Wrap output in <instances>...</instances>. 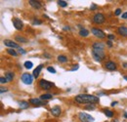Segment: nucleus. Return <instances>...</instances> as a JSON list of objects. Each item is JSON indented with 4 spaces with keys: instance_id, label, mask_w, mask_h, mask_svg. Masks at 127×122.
I'll return each mask as SVG.
<instances>
[{
    "instance_id": "c03bdc74",
    "label": "nucleus",
    "mask_w": 127,
    "mask_h": 122,
    "mask_svg": "<svg viewBox=\"0 0 127 122\" xmlns=\"http://www.w3.org/2000/svg\"><path fill=\"white\" fill-rule=\"evenodd\" d=\"M123 78H124V79H125V80L127 81V76H126V75H124V76H123Z\"/></svg>"
},
{
    "instance_id": "72a5a7b5",
    "label": "nucleus",
    "mask_w": 127,
    "mask_h": 122,
    "mask_svg": "<svg viewBox=\"0 0 127 122\" xmlns=\"http://www.w3.org/2000/svg\"><path fill=\"white\" fill-rule=\"evenodd\" d=\"M7 91H8L7 88H5V87H0V93H1V94H3L4 92H7Z\"/></svg>"
},
{
    "instance_id": "e433bc0d",
    "label": "nucleus",
    "mask_w": 127,
    "mask_h": 122,
    "mask_svg": "<svg viewBox=\"0 0 127 122\" xmlns=\"http://www.w3.org/2000/svg\"><path fill=\"white\" fill-rule=\"evenodd\" d=\"M90 9H91V10H96V9H97V5L92 4V5H91V7H90Z\"/></svg>"
},
{
    "instance_id": "473e14b6",
    "label": "nucleus",
    "mask_w": 127,
    "mask_h": 122,
    "mask_svg": "<svg viewBox=\"0 0 127 122\" xmlns=\"http://www.w3.org/2000/svg\"><path fill=\"white\" fill-rule=\"evenodd\" d=\"M114 14H115L116 16H119L120 14H121V9H120V8L116 9V10H115V13H114Z\"/></svg>"
},
{
    "instance_id": "f3484780",
    "label": "nucleus",
    "mask_w": 127,
    "mask_h": 122,
    "mask_svg": "<svg viewBox=\"0 0 127 122\" xmlns=\"http://www.w3.org/2000/svg\"><path fill=\"white\" fill-rule=\"evenodd\" d=\"M14 77H15V74H14V72H12V71H7V72L5 73V78L7 79L8 82L13 81Z\"/></svg>"
},
{
    "instance_id": "7c9ffc66",
    "label": "nucleus",
    "mask_w": 127,
    "mask_h": 122,
    "mask_svg": "<svg viewBox=\"0 0 127 122\" xmlns=\"http://www.w3.org/2000/svg\"><path fill=\"white\" fill-rule=\"evenodd\" d=\"M18 54H21V55H25V54H26V51H25L23 48H20V49H18Z\"/></svg>"
},
{
    "instance_id": "f704fd0d",
    "label": "nucleus",
    "mask_w": 127,
    "mask_h": 122,
    "mask_svg": "<svg viewBox=\"0 0 127 122\" xmlns=\"http://www.w3.org/2000/svg\"><path fill=\"white\" fill-rule=\"evenodd\" d=\"M78 67H79V65L78 64H76V65H74L71 69H70V71H74V70H76V69H78Z\"/></svg>"
},
{
    "instance_id": "58836bf2",
    "label": "nucleus",
    "mask_w": 127,
    "mask_h": 122,
    "mask_svg": "<svg viewBox=\"0 0 127 122\" xmlns=\"http://www.w3.org/2000/svg\"><path fill=\"white\" fill-rule=\"evenodd\" d=\"M117 105V102H112L111 103V107H114V106H116Z\"/></svg>"
},
{
    "instance_id": "f03ea898",
    "label": "nucleus",
    "mask_w": 127,
    "mask_h": 122,
    "mask_svg": "<svg viewBox=\"0 0 127 122\" xmlns=\"http://www.w3.org/2000/svg\"><path fill=\"white\" fill-rule=\"evenodd\" d=\"M91 53H92V56H93L94 60L97 61H102L105 59V57H106V55H105V53H104V50L92 49Z\"/></svg>"
},
{
    "instance_id": "ddd939ff",
    "label": "nucleus",
    "mask_w": 127,
    "mask_h": 122,
    "mask_svg": "<svg viewBox=\"0 0 127 122\" xmlns=\"http://www.w3.org/2000/svg\"><path fill=\"white\" fill-rule=\"evenodd\" d=\"M29 2H30V4H31V6H32V7H33L34 9H36V10H39V9H41V8H42V6H41V3H40L39 1H35V0H30Z\"/></svg>"
},
{
    "instance_id": "5701e85b",
    "label": "nucleus",
    "mask_w": 127,
    "mask_h": 122,
    "mask_svg": "<svg viewBox=\"0 0 127 122\" xmlns=\"http://www.w3.org/2000/svg\"><path fill=\"white\" fill-rule=\"evenodd\" d=\"M7 53H8L9 55L13 56V57H17V56H18V52H16L15 49H12V48H8V49H7Z\"/></svg>"
},
{
    "instance_id": "6e6552de",
    "label": "nucleus",
    "mask_w": 127,
    "mask_h": 122,
    "mask_svg": "<svg viewBox=\"0 0 127 122\" xmlns=\"http://www.w3.org/2000/svg\"><path fill=\"white\" fill-rule=\"evenodd\" d=\"M3 43H4V45L7 46L8 48H12V49H20L21 47L20 45L15 42V41H12V40H10V39H5L4 41H3Z\"/></svg>"
},
{
    "instance_id": "37998d69",
    "label": "nucleus",
    "mask_w": 127,
    "mask_h": 122,
    "mask_svg": "<svg viewBox=\"0 0 127 122\" xmlns=\"http://www.w3.org/2000/svg\"><path fill=\"white\" fill-rule=\"evenodd\" d=\"M123 115H124V117H125V118H127V112H124V114H123Z\"/></svg>"
},
{
    "instance_id": "a18cd8bd",
    "label": "nucleus",
    "mask_w": 127,
    "mask_h": 122,
    "mask_svg": "<svg viewBox=\"0 0 127 122\" xmlns=\"http://www.w3.org/2000/svg\"><path fill=\"white\" fill-rule=\"evenodd\" d=\"M112 122H119V121H118L117 119H114V120H113V121H112Z\"/></svg>"
},
{
    "instance_id": "a211bd4d",
    "label": "nucleus",
    "mask_w": 127,
    "mask_h": 122,
    "mask_svg": "<svg viewBox=\"0 0 127 122\" xmlns=\"http://www.w3.org/2000/svg\"><path fill=\"white\" fill-rule=\"evenodd\" d=\"M15 40H16L17 42H19V43H27L29 41L26 37L21 36V35H17L16 37H15Z\"/></svg>"
},
{
    "instance_id": "f8f14e48",
    "label": "nucleus",
    "mask_w": 127,
    "mask_h": 122,
    "mask_svg": "<svg viewBox=\"0 0 127 122\" xmlns=\"http://www.w3.org/2000/svg\"><path fill=\"white\" fill-rule=\"evenodd\" d=\"M51 113H52V115L53 116H60L61 115V113H62V109H61V107H59V106H55V107H53L51 108Z\"/></svg>"
},
{
    "instance_id": "c9c22d12",
    "label": "nucleus",
    "mask_w": 127,
    "mask_h": 122,
    "mask_svg": "<svg viewBox=\"0 0 127 122\" xmlns=\"http://www.w3.org/2000/svg\"><path fill=\"white\" fill-rule=\"evenodd\" d=\"M121 18H122L123 20H127V12H125V13H123V14L121 15Z\"/></svg>"
},
{
    "instance_id": "79ce46f5",
    "label": "nucleus",
    "mask_w": 127,
    "mask_h": 122,
    "mask_svg": "<svg viewBox=\"0 0 127 122\" xmlns=\"http://www.w3.org/2000/svg\"><path fill=\"white\" fill-rule=\"evenodd\" d=\"M64 30H69V28H68V27H67V28L65 27V28H64Z\"/></svg>"
},
{
    "instance_id": "412c9836",
    "label": "nucleus",
    "mask_w": 127,
    "mask_h": 122,
    "mask_svg": "<svg viewBox=\"0 0 127 122\" xmlns=\"http://www.w3.org/2000/svg\"><path fill=\"white\" fill-rule=\"evenodd\" d=\"M53 98V95L52 94H42L40 96V99L42 101H45V100H51Z\"/></svg>"
},
{
    "instance_id": "dca6fc26",
    "label": "nucleus",
    "mask_w": 127,
    "mask_h": 122,
    "mask_svg": "<svg viewBox=\"0 0 127 122\" xmlns=\"http://www.w3.org/2000/svg\"><path fill=\"white\" fill-rule=\"evenodd\" d=\"M92 49H98V50H104L105 49V44L102 43V42H95L93 45H92Z\"/></svg>"
},
{
    "instance_id": "9d476101",
    "label": "nucleus",
    "mask_w": 127,
    "mask_h": 122,
    "mask_svg": "<svg viewBox=\"0 0 127 122\" xmlns=\"http://www.w3.org/2000/svg\"><path fill=\"white\" fill-rule=\"evenodd\" d=\"M116 66H117L116 63L112 61H108L106 63H105V67H106L108 70H110V71L115 70V69H116Z\"/></svg>"
},
{
    "instance_id": "1a4fd4ad",
    "label": "nucleus",
    "mask_w": 127,
    "mask_h": 122,
    "mask_svg": "<svg viewBox=\"0 0 127 122\" xmlns=\"http://www.w3.org/2000/svg\"><path fill=\"white\" fill-rule=\"evenodd\" d=\"M13 25H14V28L18 30H23V28H24V24H23V22L19 19V18H14L13 19Z\"/></svg>"
},
{
    "instance_id": "2eb2a0df",
    "label": "nucleus",
    "mask_w": 127,
    "mask_h": 122,
    "mask_svg": "<svg viewBox=\"0 0 127 122\" xmlns=\"http://www.w3.org/2000/svg\"><path fill=\"white\" fill-rule=\"evenodd\" d=\"M117 32L119 35L121 36H124V37H127V28L126 27H119L117 29Z\"/></svg>"
},
{
    "instance_id": "ea45409f",
    "label": "nucleus",
    "mask_w": 127,
    "mask_h": 122,
    "mask_svg": "<svg viewBox=\"0 0 127 122\" xmlns=\"http://www.w3.org/2000/svg\"><path fill=\"white\" fill-rule=\"evenodd\" d=\"M122 66H123L124 68H127V62H124V63L122 64Z\"/></svg>"
},
{
    "instance_id": "aec40b11",
    "label": "nucleus",
    "mask_w": 127,
    "mask_h": 122,
    "mask_svg": "<svg viewBox=\"0 0 127 122\" xmlns=\"http://www.w3.org/2000/svg\"><path fill=\"white\" fill-rule=\"evenodd\" d=\"M79 35L82 36V37H87V36L89 35V30H86V29H84V28H83V29H80Z\"/></svg>"
},
{
    "instance_id": "c756f323",
    "label": "nucleus",
    "mask_w": 127,
    "mask_h": 122,
    "mask_svg": "<svg viewBox=\"0 0 127 122\" xmlns=\"http://www.w3.org/2000/svg\"><path fill=\"white\" fill-rule=\"evenodd\" d=\"M107 37H108V39H109L110 41H112V40H114V39H115V36H114L113 34H109Z\"/></svg>"
},
{
    "instance_id": "a878e982",
    "label": "nucleus",
    "mask_w": 127,
    "mask_h": 122,
    "mask_svg": "<svg viewBox=\"0 0 127 122\" xmlns=\"http://www.w3.org/2000/svg\"><path fill=\"white\" fill-rule=\"evenodd\" d=\"M58 4H59L60 7H63V8L67 6V2H65L64 0H60V1H58Z\"/></svg>"
},
{
    "instance_id": "9b49d317",
    "label": "nucleus",
    "mask_w": 127,
    "mask_h": 122,
    "mask_svg": "<svg viewBox=\"0 0 127 122\" xmlns=\"http://www.w3.org/2000/svg\"><path fill=\"white\" fill-rule=\"evenodd\" d=\"M30 104H32L33 106H36V107H38V106H45L46 105V103L45 102H43L40 98L39 99H31L30 100Z\"/></svg>"
},
{
    "instance_id": "b1692460",
    "label": "nucleus",
    "mask_w": 127,
    "mask_h": 122,
    "mask_svg": "<svg viewBox=\"0 0 127 122\" xmlns=\"http://www.w3.org/2000/svg\"><path fill=\"white\" fill-rule=\"evenodd\" d=\"M24 65H25V67H26L27 69H31L32 66H33V63H32L31 61H25Z\"/></svg>"
},
{
    "instance_id": "f257e3e1",
    "label": "nucleus",
    "mask_w": 127,
    "mask_h": 122,
    "mask_svg": "<svg viewBox=\"0 0 127 122\" xmlns=\"http://www.w3.org/2000/svg\"><path fill=\"white\" fill-rule=\"evenodd\" d=\"M74 101L77 104H92L95 105L97 103H99V97L94 96V95H89V94H80L77 95L74 98Z\"/></svg>"
},
{
    "instance_id": "20e7f679",
    "label": "nucleus",
    "mask_w": 127,
    "mask_h": 122,
    "mask_svg": "<svg viewBox=\"0 0 127 122\" xmlns=\"http://www.w3.org/2000/svg\"><path fill=\"white\" fill-rule=\"evenodd\" d=\"M78 118L81 122H94V117L86 112H79Z\"/></svg>"
},
{
    "instance_id": "bb28decb",
    "label": "nucleus",
    "mask_w": 127,
    "mask_h": 122,
    "mask_svg": "<svg viewBox=\"0 0 127 122\" xmlns=\"http://www.w3.org/2000/svg\"><path fill=\"white\" fill-rule=\"evenodd\" d=\"M47 70L49 71V72L53 73V74H55V73H56V69H55L54 67H52V66H48V67H47Z\"/></svg>"
},
{
    "instance_id": "423d86ee",
    "label": "nucleus",
    "mask_w": 127,
    "mask_h": 122,
    "mask_svg": "<svg viewBox=\"0 0 127 122\" xmlns=\"http://www.w3.org/2000/svg\"><path fill=\"white\" fill-rule=\"evenodd\" d=\"M106 21V17L103 13H96L93 16V22L97 25H101Z\"/></svg>"
},
{
    "instance_id": "4c0bfd02",
    "label": "nucleus",
    "mask_w": 127,
    "mask_h": 122,
    "mask_svg": "<svg viewBox=\"0 0 127 122\" xmlns=\"http://www.w3.org/2000/svg\"><path fill=\"white\" fill-rule=\"evenodd\" d=\"M107 45L109 46L110 48H111V47H112V42L110 41V40H109V41H107Z\"/></svg>"
},
{
    "instance_id": "4be33fe9",
    "label": "nucleus",
    "mask_w": 127,
    "mask_h": 122,
    "mask_svg": "<svg viewBox=\"0 0 127 122\" xmlns=\"http://www.w3.org/2000/svg\"><path fill=\"white\" fill-rule=\"evenodd\" d=\"M57 60L60 61V62H66L67 61V57L64 56V55H59L57 57Z\"/></svg>"
},
{
    "instance_id": "39448f33",
    "label": "nucleus",
    "mask_w": 127,
    "mask_h": 122,
    "mask_svg": "<svg viewBox=\"0 0 127 122\" xmlns=\"http://www.w3.org/2000/svg\"><path fill=\"white\" fill-rule=\"evenodd\" d=\"M33 75H32L31 73H28V72H26V73H24L22 77H21V80H22V82L24 83V84H26V85H31L32 84V82H33Z\"/></svg>"
},
{
    "instance_id": "7ed1b4c3",
    "label": "nucleus",
    "mask_w": 127,
    "mask_h": 122,
    "mask_svg": "<svg viewBox=\"0 0 127 122\" xmlns=\"http://www.w3.org/2000/svg\"><path fill=\"white\" fill-rule=\"evenodd\" d=\"M38 85H39V87H40L41 89H43V90H50V89H52V87H54L55 84H54L53 82H50V81L45 80V79H41V80L39 81Z\"/></svg>"
},
{
    "instance_id": "393cba45",
    "label": "nucleus",
    "mask_w": 127,
    "mask_h": 122,
    "mask_svg": "<svg viewBox=\"0 0 127 122\" xmlns=\"http://www.w3.org/2000/svg\"><path fill=\"white\" fill-rule=\"evenodd\" d=\"M103 111L105 112V114L108 116V117H112L113 116V112L110 110V109H103Z\"/></svg>"
},
{
    "instance_id": "2f4dec72",
    "label": "nucleus",
    "mask_w": 127,
    "mask_h": 122,
    "mask_svg": "<svg viewBox=\"0 0 127 122\" xmlns=\"http://www.w3.org/2000/svg\"><path fill=\"white\" fill-rule=\"evenodd\" d=\"M85 108H86V109H95V106L91 104V105H89V106H86Z\"/></svg>"
},
{
    "instance_id": "0eeeda50",
    "label": "nucleus",
    "mask_w": 127,
    "mask_h": 122,
    "mask_svg": "<svg viewBox=\"0 0 127 122\" xmlns=\"http://www.w3.org/2000/svg\"><path fill=\"white\" fill-rule=\"evenodd\" d=\"M91 33H92L94 36L100 38V39H104V38H106V36H107L104 31L99 30V29H96V28H92V29H91Z\"/></svg>"
},
{
    "instance_id": "c85d7f7f",
    "label": "nucleus",
    "mask_w": 127,
    "mask_h": 122,
    "mask_svg": "<svg viewBox=\"0 0 127 122\" xmlns=\"http://www.w3.org/2000/svg\"><path fill=\"white\" fill-rule=\"evenodd\" d=\"M7 82H8V81H7V79H6V78H5V77H0V83H1V84H5V83H7Z\"/></svg>"
},
{
    "instance_id": "a19ab883",
    "label": "nucleus",
    "mask_w": 127,
    "mask_h": 122,
    "mask_svg": "<svg viewBox=\"0 0 127 122\" xmlns=\"http://www.w3.org/2000/svg\"><path fill=\"white\" fill-rule=\"evenodd\" d=\"M44 56H46V58H48V59H49V58H51L49 54H44Z\"/></svg>"
},
{
    "instance_id": "4468645a",
    "label": "nucleus",
    "mask_w": 127,
    "mask_h": 122,
    "mask_svg": "<svg viewBox=\"0 0 127 122\" xmlns=\"http://www.w3.org/2000/svg\"><path fill=\"white\" fill-rule=\"evenodd\" d=\"M42 67H43V64H39L34 70H33V72H32V75L34 78H38L39 76V74H40V71H41V69H42Z\"/></svg>"
},
{
    "instance_id": "cd10ccee",
    "label": "nucleus",
    "mask_w": 127,
    "mask_h": 122,
    "mask_svg": "<svg viewBox=\"0 0 127 122\" xmlns=\"http://www.w3.org/2000/svg\"><path fill=\"white\" fill-rule=\"evenodd\" d=\"M32 24L35 26V25H41L42 24V22L40 21V20H37V19H34L33 20V22H32Z\"/></svg>"
},
{
    "instance_id": "6ab92c4d",
    "label": "nucleus",
    "mask_w": 127,
    "mask_h": 122,
    "mask_svg": "<svg viewBox=\"0 0 127 122\" xmlns=\"http://www.w3.org/2000/svg\"><path fill=\"white\" fill-rule=\"evenodd\" d=\"M18 104H19V107H21V108H23V109L28 108V107H29V106H30L29 102H26V101H21V102H19Z\"/></svg>"
}]
</instances>
